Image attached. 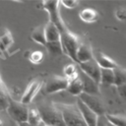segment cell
Listing matches in <instances>:
<instances>
[{"label": "cell", "mask_w": 126, "mask_h": 126, "mask_svg": "<svg viewBox=\"0 0 126 126\" xmlns=\"http://www.w3.org/2000/svg\"><path fill=\"white\" fill-rule=\"evenodd\" d=\"M41 122L45 126H65L61 111L55 103H41L37 108Z\"/></svg>", "instance_id": "cell-1"}, {"label": "cell", "mask_w": 126, "mask_h": 126, "mask_svg": "<svg viewBox=\"0 0 126 126\" xmlns=\"http://www.w3.org/2000/svg\"><path fill=\"white\" fill-rule=\"evenodd\" d=\"M55 105L61 111L65 126H88L76 104L55 103Z\"/></svg>", "instance_id": "cell-2"}, {"label": "cell", "mask_w": 126, "mask_h": 126, "mask_svg": "<svg viewBox=\"0 0 126 126\" xmlns=\"http://www.w3.org/2000/svg\"><path fill=\"white\" fill-rule=\"evenodd\" d=\"M60 41L62 44L63 52L65 51V53L70 58H72L75 62H77L76 53H77L78 47L81 43L79 36L77 34H75L74 32H70L66 27H64V29L60 32Z\"/></svg>", "instance_id": "cell-3"}, {"label": "cell", "mask_w": 126, "mask_h": 126, "mask_svg": "<svg viewBox=\"0 0 126 126\" xmlns=\"http://www.w3.org/2000/svg\"><path fill=\"white\" fill-rule=\"evenodd\" d=\"M6 110L7 113L11 116V118L16 122H27L29 108L26 104H23L22 102L16 101L13 98L9 97V102Z\"/></svg>", "instance_id": "cell-4"}, {"label": "cell", "mask_w": 126, "mask_h": 126, "mask_svg": "<svg viewBox=\"0 0 126 126\" xmlns=\"http://www.w3.org/2000/svg\"><path fill=\"white\" fill-rule=\"evenodd\" d=\"M41 5L49 15V22L52 23L61 32L65 25L60 17V11H59L60 1H43Z\"/></svg>", "instance_id": "cell-5"}, {"label": "cell", "mask_w": 126, "mask_h": 126, "mask_svg": "<svg viewBox=\"0 0 126 126\" xmlns=\"http://www.w3.org/2000/svg\"><path fill=\"white\" fill-rule=\"evenodd\" d=\"M79 99L87 106L89 107L93 112H94L97 116L104 115L105 113V108L103 105L102 100L98 97V95H94V94H87L82 93L81 94L78 95Z\"/></svg>", "instance_id": "cell-6"}, {"label": "cell", "mask_w": 126, "mask_h": 126, "mask_svg": "<svg viewBox=\"0 0 126 126\" xmlns=\"http://www.w3.org/2000/svg\"><path fill=\"white\" fill-rule=\"evenodd\" d=\"M69 81L67 78L62 76H51L45 84V92L47 94H54L63 90H66L68 87Z\"/></svg>", "instance_id": "cell-7"}, {"label": "cell", "mask_w": 126, "mask_h": 126, "mask_svg": "<svg viewBox=\"0 0 126 126\" xmlns=\"http://www.w3.org/2000/svg\"><path fill=\"white\" fill-rule=\"evenodd\" d=\"M81 71L89 76L91 79H93L95 83L99 84V78H100V68L93 58L92 60H89L84 63H79Z\"/></svg>", "instance_id": "cell-8"}, {"label": "cell", "mask_w": 126, "mask_h": 126, "mask_svg": "<svg viewBox=\"0 0 126 126\" xmlns=\"http://www.w3.org/2000/svg\"><path fill=\"white\" fill-rule=\"evenodd\" d=\"M41 86H42V82L41 81H38V80H34L32 82H31L28 87L26 88V91L24 92L23 95H22V98H21V101L23 104H28L30 102L32 101V99L35 97V95L37 94V93L40 91L41 89Z\"/></svg>", "instance_id": "cell-9"}, {"label": "cell", "mask_w": 126, "mask_h": 126, "mask_svg": "<svg viewBox=\"0 0 126 126\" xmlns=\"http://www.w3.org/2000/svg\"><path fill=\"white\" fill-rule=\"evenodd\" d=\"M78 75L83 83V93L84 94H94V95H97L99 94V89H98L97 83H95L93 79H91L89 76H87L83 72H81V73L78 72Z\"/></svg>", "instance_id": "cell-10"}, {"label": "cell", "mask_w": 126, "mask_h": 126, "mask_svg": "<svg viewBox=\"0 0 126 126\" xmlns=\"http://www.w3.org/2000/svg\"><path fill=\"white\" fill-rule=\"evenodd\" d=\"M76 105H77V107H78V109H79L84 121L86 122V124L88 126H95L98 116L94 112H93L89 107H87L79 98H78V100L76 102Z\"/></svg>", "instance_id": "cell-11"}, {"label": "cell", "mask_w": 126, "mask_h": 126, "mask_svg": "<svg viewBox=\"0 0 126 126\" xmlns=\"http://www.w3.org/2000/svg\"><path fill=\"white\" fill-rule=\"evenodd\" d=\"M94 58V51L91 47V45L87 42L80 43L77 53H76V59L78 63H84L89 60H92Z\"/></svg>", "instance_id": "cell-12"}, {"label": "cell", "mask_w": 126, "mask_h": 126, "mask_svg": "<svg viewBox=\"0 0 126 126\" xmlns=\"http://www.w3.org/2000/svg\"><path fill=\"white\" fill-rule=\"evenodd\" d=\"M94 59L96 62V64L99 66L100 69H111L113 70L115 67L118 66V64H116V62L111 59L110 57H108L107 55H105L102 52L96 51L94 54Z\"/></svg>", "instance_id": "cell-13"}, {"label": "cell", "mask_w": 126, "mask_h": 126, "mask_svg": "<svg viewBox=\"0 0 126 126\" xmlns=\"http://www.w3.org/2000/svg\"><path fill=\"white\" fill-rule=\"evenodd\" d=\"M44 34H45L46 42L60 40V32H59V30L50 22H48L44 26Z\"/></svg>", "instance_id": "cell-14"}, {"label": "cell", "mask_w": 126, "mask_h": 126, "mask_svg": "<svg viewBox=\"0 0 126 126\" xmlns=\"http://www.w3.org/2000/svg\"><path fill=\"white\" fill-rule=\"evenodd\" d=\"M79 17L85 23H94L98 19V14L93 8H85L80 11Z\"/></svg>", "instance_id": "cell-15"}, {"label": "cell", "mask_w": 126, "mask_h": 126, "mask_svg": "<svg viewBox=\"0 0 126 126\" xmlns=\"http://www.w3.org/2000/svg\"><path fill=\"white\" fill-rule=\"evenodd\" d=\"M66 90L68 91V93H70L73 95H79L83 93V83L79 78V75L75 79L69 81V84Z\"/></svg>", "instance_id": "cell-16"}, {"label": "cell", "mask_w": 126, "mask_h": 126, "mask_svg": "<svg viewBox=\"0 0 126 126\" xmlns=\"http://www.w3.org/2000/svg\"><path fill=\"white\" fill-rule=\"evenodd\" d=\"M113 85L116 87L125 85L126 83V70L123 67L117 66L113 69Z\"/></svg>", "instance_id": "cell-17"}, {"label": "cell", "mask_w": 126, "mask_h": 126, "mask_svg": "<svg viewBox=\"0 0 126 126\" xmlns=\"http://www.w3.org/2000/svg\"><path fill=\"white\" fill-rule=\"evenodd\" d=\"M107 122L114 126H126V116L124 114H109L104 113Z\"/></svg>", "instance_id": "cell-18"}, {"label": "cell", "mask_w": 126, "mask_h": 126, "mask_svg": "<svg viewBox=\"0 0 126 126\" xmlns=\"http://www.w3.org/2000/svg\"><path fill=\"white\" fill-rule=\"evenodd\" d=\"M32 38L36 42L41 45H45L46 40H45V34H44V26H38L33 29L32 32Z\"/></svg>", "instance_id": "cell-19"}, {"label": "cell", "mask_w": 126, "mask_h": 126, "mask_svg": "<svg viewBox=\"0 0 126 126\" xmlns=\"http://www.w3.org/2000/svg\"><path fill=\"white\" fill-rule=\"evenodd\" d=\"M27 122L32 126H38L39 125V123L41 122V118H40L39 112L36 108H29Z\"/></svg>", "instance_id": "cell-20"}, {"label": "cell", "mask_w": 126, "mask_h": 126, "mask_svg": "<svg viewBox=\"0 0 126 126\" xmlns=\"http://www.w3.org/2000/svg\"><path fill=\"white\" fill-rule=\"evenodd\" d=\"M0 41L3 43V45L5 46L6 49L14 43L13 36H12L10 31L7 30L6 28H0Z\"/></svg>", "instance_id": "cell-21"}, {"label": "cell", "mask_w": 126, "mask_h": 126, "mask_svg": "<svg viewBox=\"0 0 126 126\" xmlns=\"http://www.w3.org/2000/svg\"><path fill=\"white\" fill-rule=\"evenodd\" d=\"M48 52L51 54V55H61L63 54V48H62V44H61V41L60 40H57V41H51V42H46L45 45H44Z\"/></svg>", "instance_id": "cell-22"}, {"label": "cell", "mask_w": 126, "mask_h": 126, "mask_svg": "<svg viewBox=\"0 0 126 126\" xmlns=\"http://www.w3.org/2000/svg\"><path fill=\"white\" fill-rule=\"evenodd\" d=\"M113 70L111 69H100L99 83L105 85H113Z\"/></svg>", "instance_id": "cell-23"}, {"label": "cell", "mask_w": 126, "mask_h": 126, "mask_svg": "<svg viewBox=\"0 0 126 126\" xmlns=\"http://www.w3.org/2000/svg\"><path fill=\"white\" fill-rule=\"evenodd\" d=\"M63 72L65 75V78L68 79V81L75 79L76 77H78V71L77 68L75 66V64H68L63 68Z\"/></svg>", "instance_id": "cell-24"}, {"label": "cell", "mask_w": 126, "mask_h": 126, "mask_svg": "<svg viewBox=\"0 0 126 126\" xmlns=\"http://www.w3.org/2000/svg\"><path fill=\"white\" fill-rule=\"evenodd\" d=\"M9 95L6 93L2 83H0V109H6L9 102Z\"/></svg>", "instance_id": "cell-25"}, {"label": "cell", "mask_w": 126, "mask_h": 126, "mask_svg": "<svg viewBox=\"0 0 126 126\" xmlns=\"http://www.w3.org/2000/svg\"><path fill=\"white\" fill-rule=\"evenodd\" d=\"M29 59L32 64H39L43 59V53L41 51H33L29 55Z\"/></svg>", "instance_id": "cell-26"}, {"label": "cell", "mask_w": 126, "mask_h": 126, "mask_svg": "<svg viewBox=\"0 0 126 126\" xmlns=\"http://www.w3.org/2000/svg\"><path fill=\"white\" fill-rule=\"evenodd\" d=\"M60 4H62L64 7L68 8V9H74V8L79 6V1H77V0H63V1H60Z\"/></svg>", "instance_id": "cell-27"}, {"label": "cell", "mask_w": 126, "mask_h": 126, "mask_svg": "<svg viewBox=\"0 0 126 126\" xmlns=\"http://www.w3.org/2000/svg\"><path fill=\"white\" fill-rule=\"evenodd\" d=\"M115 17L119 21H124L126 19V9L124 7L118 8L115 11Z\"/></svg>", "instance_id": "cell-28"}, {"label": "cell", "mask_w": 126, "mask_h": 126, "mask_svg": "<svg viewBox=\"0 0 126 126\" xmlns=\"http://www.w3.org/2000/svg\"><path fill=\"white\" fill-rule=\"evenodd\" d=\"M106 124H107V121H106L104 115H100L97 117V121H96L95 126H106Z\"/></svg>", "instance_id": "cell-29"}, {"label": "cell", "mask_w": 126, "mask_h": 126, "mask_svg": "<svg viewBox=\"0 0 126 126\" xmlns=\"http://www.w3.org/2000/svg\"><path fill=\"white\" fill-rule=\"evenodd\" d=\"M117 88H118V90H120V94H121V96L124 98V97H125V93H124V90H125V85L119 86V87H117Z\"/></svg>", "instance_id": "cell-30"}, {"label": "cell", "mask_w": 126, "mask_h": 126, "mask_svg": "<svg viewBox=\"0 0 126 126\" xmlns=\"http://www.w3.org/2000/svg\"><path fill=\"white\" fill-rule=\"evenodd\" d=\"M18 126H32V125L29 124L28 122H20V123H18Z\"/></svg>", "instance_id": "cell-31"}, {"label": "cell", "mask_w": 126, "mask_h": 126, "mask_svg": "<svg viewBox=\"0 0 126 126\" xmlns=\"http://www.w3.org/2000/svg\"><path fill=\"white\" fill-rule=\"evenodd\" d=\"M106 126H114V125H112V124H110L109 122H107V124H106Z\"/></svg>", "instance_id": "cell-32"}, {"label": "cell", "mask_w": 126, "mask_h": 126, "mask_svg": "<svg viewBox=\"0 0 126 126\" xmlns=\"http://www.w3.org/2000/svg\"><path fill=\"white\" fill-rule=\"evenodd\" d=\"M38 126H45V125H44V124H43V123H42V122H40V123H39V125H38Z\"/></svg>", "instance_id": "cell-33"}, {"label": "cell", "mask_w": 126, "mask_h": 126, "mask_svg": "<svg viewBox=\"0 0 126 126\" xmlns=\"http://www.w3.org/2000/svg\"><path fill=\"white\" fill-rule=\"evenodd\" d=\"M0 83H1V80H0Z\"/></svg>", "instance_id": "cell-34"}]
</instances>
